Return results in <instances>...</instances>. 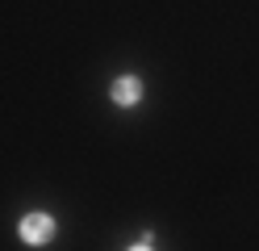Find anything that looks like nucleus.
I'll return each mask as SVG.
<instances>
[{"instance_id":"7ed1b4c3","label":"nucleus","mask_w":259,"mask_h":251,"mask_svg":"<svg viewBox=\"0 0 259 251\" xmlns=\"http://www.w3.org/2000/svg\"><path fill=\"white\" fill-rule=\"evenodd\" d=\"M134 251H151V234H147V239H142V243H138Z\"/></svg>"},{"instance_id":"f257e3e1","label":"nucleus","mask_w":259,"mask_h":251,"mask_svg":"<svg viewBox=\"0 0 259 251\" xmlns=\"http://www.w3.org/2000/svg\"><path fill=\"white\" fill-rule=\"evenodd\" d=\"M55 234V218L51 213H25L21 218V239L25 243H46Z\"/></svg>"},{"instance_id":"f03ea898","label":"nucleus","mask_w":259,"mask_h":251,"mask_svg":"<svg viewBox=\"0 0 259 251\" xmlns=\"http://www.w3.org/2000/svg\"><path fill=\"white\" fill-rule=\"evenodd\" d=\"M138 96H142V84L134 76H121L113 84V100H117V105H138Z\"/></svg>"}]
</instances>
